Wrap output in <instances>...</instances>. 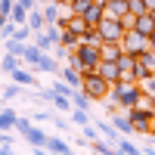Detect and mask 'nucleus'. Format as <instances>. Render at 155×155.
<instances>
[{"mask_svg": "<svg viewBox=\"0 0 155 155\" xmlns=\"http://www.w3.org/2000/svg\"><path fill=\"white\" fill-rule=\"evenodd\" d=\"M25 25H28V28H31L34 34H37V31H44V28H47V19H44V9H37V6H34V9L28 12V22H25Z\"/></svg>", "mask_w": 155, "mask_h": 155, "instance_id": "17", "label": "nucleus"}, {"mask_svg": "<svg viewBox=\"0 0 155 155\" xmlns=\"http://www.w3.org/2000/svg\"><path fill=\"white\" fill-rule=\"evenodd\" d=\"M3 47H6V53H16V56H22L28 44H25V41H19V37H6V41H3Z\"/></svg>", "mask_w": 155, "mask_h": 155, "instance_id": "26", "label": "nucleus"}, {"mask_svg": "<svg viewBox=\"0 0 155 155\" xmlns=\"http://www.w3.org/2000/svg\"><path fill=\"white\" fill-rule=\"evenodd\" d=\"M22 137L28 140V146H31V149H44V143H47V134L41 130V127H34V124H31V127H28V130H25Z\"/></svg>", "mask_w": 155, "mask_h": 155, "instance_id": "13", "label": "nucleus"}, {"mask_svg": "<svg viewBox=\"0 0 155 155\" xmlns=\"http://www.w3.org/2000/svg\"><path fill=\"white\" fill-rule=\"evenodd\" d=\"M90 3H96V0H68V3H65V9L71 12V16H84Z\"/></svg>", "mask_w": 155, "mask_h": 155, "instance_id": "22", "label": "nucleus"}, {"mask_svg": "<svg viewBox=\"0 0 155 155\" xmlns=\"http://www.w3.org/2000/svg\"><path fill=\"white\" fill-rule=\"evenodd\" d=\"M96 130H99L102 140H109V143H118V137H121V134H118V127H115L112 121H99V124H96Z\"/></svg>", "mask_w": 155, "mask_h": 155, "instance_id": "20", "label": "nucleus"}, {"mask_svg": "<svg viewBox=\"0 0 155 155\" xmlns=\"http://www.w3.org/2000/svg\"><path fill=\"white\" fill-rule=\"evenodd\" d=\"M41 56H44V50L41 47H37V44H28V47H25V53H22V62H25V65H37V62H41Z\"/></svg>", "mask_w": 155, "mask_h": 155, "instance_id": "19", "label": "nucleus"}, {"mask_svg": "<svg viewBox=\"0 0 155 155\" xmlns=\"http://www.w3.org/2000/svg\"><path fill=\"white\" fill-rule=\"evenodd\" d=\"M121 50H124V53H130V56H143L146 50H152V44H149V37L140 34L137 28H127L124 37H121Z\"/></svg>", "mask_w": 155, "mask_h": 155, "instance_id": "4", "label": "nucleus"}, {"mask_svg": "<svg viewBox=\"0 0 155 155\" xmlns=\"http://www.w3.org/2000/svg\"><path fill=\"white\" fill-rule=\"evenodd\" d=\"M53 106L59 109V112H71L74 106H71V96H53Z\"/></svg>", "mask_w": 155, "mask_h": 155, "instance_id": "34", "label": "nucleus"}, {"mask_svg": "<svg viewBox=\"0 0 155 155\" xmlns=\"http://www.w3.org/2000/svg\"><path fill=\"white\" fill-rule=\"evenodd\" d=\"M127 12H130V3H127V0H106V16L124 19Z\"/></svg>", "mask_w": 155, "mask_h": 155, "instance_id": "12", "label": "nucleus"}, {"mask_svg": "<svg viewBox=\"0 0 155 155\" xmlns=\"http://www.w3.org/2000/svg\"><path fill=\"white\" fill-rule=\"evenodd\" d=\"M6 22H9V19H6V16H0V31H3V25H6Z\"/></svg>", "mask_w": 155, "mask_h": 155, "instance_id": "44", "label": "nucleus"}, {"mask_svg": "<svg viewBox=\"0 0 155 155\" xmlns=\"http://www.w3.org/2000/svg\"><path fill=\"white\" fill-rule=\"evenodd\" d=\"M109 96H115V99H118V106H121V112H127V109H134V106H140V102H143V96H146V84L118 81V84H112Z\"/></svg>", "mask_w": 155, "mask_h": 155, "instance_id": "1", "label": "nucleus"}, {"mask_svg": "<svg viewBox=\"0 0 155 155\" xmlns=\"http://www.w3.org/2000/svg\"><path fill=\"white\" fill-rule=\"evenodd\" d=\"M146 93L155 96V78H149V81H146Z\"/></svg>", "mask_w": 155, "mask_h": 155, "instance_id": "39", "label": "nucleus"}, {"mask_svg": "<svg viewBox=\"0 0 155 155\" xmlns=\"http://www.w3.org/2000/svg\"><path fill=\"white\" fill-rule=\"evenodd\" d=\"M16 118H19V115L12 112V109H3V112H0V130H9V127H16Z\"/></svg>", "mask_w": 155, "mask_h": 155, "instance_id": "27", "label": "nucleus"}, {"mask_svg": "<svg viewBox=\"0 0 155 155\" xmlns=\"http://www.w3.org/2000/svg\"><path fill=\"white\" fill-rule=\"evenodd\" d=\"M59 78H62V81H68L71 87H81V84H84V74L78 71V68L71 65V62H68V65H62V68H59Z\"/></svg>", "mask_w": 155, "mask_h": 155, "instance_id": "14", "label": "nucleus"}, {"mask_svg": "<svg viewBox=\"0 0 155 155\" xmlns=\"http://www.w3.org/2000/svg\"><path fill=\"white\" fill-rule=\"evenodd\" d=\"M137 59H140V65H143V68H149V71L155 74V53H152V50H146V53L137 56Z\"/></svg>", "mask_w": 155, "mask_h": 155, "instance_id": "32", "label": "nucleus"}, {"mask_svg": "<svg viewBox=\"0 0 155 155\" xmlns=\"http://www.w3.org/2000/svg\"><path fill=\"white\" fill-rule=\"evenodd\" d=\"M59 59L53 56V53H44L41 56V62H37V65H34V71H44V74H59Z\"/></svg>", "mask_w": 155, "mask_h": 155, "instance_id": "10", "label": "nucleus"}, {"mask_svg": "<svg viewBox=\"0 0 155 155\" xmlns=\"http://www.w3.org/2000/svg\"><path fill=\"white\" fill-rule=\"evenodd\" d=\"M149 137H155V118H152V124H149Z\"/></svg>", "mask_w": 155, "mask_h": 155, "instance_id": "43", "label": "nucleus"}, {"mask_svg": "<svg viewBox=\"0 0 155 155\" xmlns=\"http://www.w3.org/2000/svg\"><path fill=\"white\" fill-rule=\"evenodd\" d=\"M90 102H93V99H90L81 87H78L74 93H71V106H74V109H90Z\"/></svg>", "mask_w": 155, "mask_h": 155, "instance_id": "25", "label": "nucleus"}, {"mask_svg": "<svg viewBox=\"0 0 155 155\" xmlns=\"http://www.w3.org/2000/svg\"><path fill=\"white\" fill-rule=\"evenodd\" d=\"M81 137L87 140V143H93V140L99 137V130H96V127H90V124H84V127H81Z\"/></svg>", "mask_w": 155, "mask_h": 155, "instance_id": "35", "label": "nucleus"}, {"mask_svg": "<svg viewBox=\"0 0 155 155\" xmlns=\"http://www.w3.org/2000/svg\"><path fill=\"white\" fill-rule=\"evenodd\" d=\"M102 78H106V84H118L121 81V68H118V62H99V68H96Z\"/></svg>", "mask_w": 155, "mask_h": 155, "instance_id": "7", "label": "nucleus"}, {"mask_svg": "<svg viewBox=\"0 0 155 155\" xmlns=\"http://www.w3.org/2000/svg\"><path fill=\"white\" fill-rule=\"evenodd\" d=\"M3 102H6V99H3V96H0V112H3Z\"/></svg>", "mask_w": 155, "mask_h": 155, "instance_id": "46", "label": "nucleus"}, {"mask_svg": "<svg viewBox=\"0 0 155 155\" xmlns=\"http://www.w3.org/2000/svg\"><path fill=\"white\" fill-rule=\"evenodd\" d=\"M115 152H121V155H137L140 149L130 143V140H121V137H118V146H115Z\"/></svg>", "mask_w": 155, "mask_h": 155, "instance_id": "29", "label": "nucleus"}, {"mask_svg": "<svg viewBox=\"0 0 155 155\" xmlns=\"http://www.w3.org/2000/svg\"><path fill=\"white\" fill-rule=\"evenodd\" d=\"M134 28H137L140 34H146V37H152V34H155V16H152V12H143V16H137V22H134Z\"/></svg>", "mask_w": 155, "mask_h": 155, "instance_id": "11", "label": "nucleus"}, {"mask_svg": "<svg viewBox=\"0 0 155 155\" xmlns=\"http://www.w3.org/2000/svg\"><path fill=\"white\" fill-rule=\"evenodd\" d=\"M28 6H22V3H16V6H12V12H9V22L12 25H25V22H28Z\"/></svg>", "mask_w": 155, "mask_h": 155, "instance_id": "21", "label": "nucleus"}, {"mask_svg": "<svg viewBox=\"0 0 155 155\" xmlns=\"http://www.w3.org/2000/svg\"><path fill=\"white\" fill-rule=\"evenodd\" d=\"M121 41H102L99 44V56H102V62H118L121 59Z\"/></svg>", "mask_w": 155, "mask_h": 155, "instance_id": "6", "label": "nucleus"}, {"mask_svg": "<svg viewBox=\"0 0 155 155\" xmlns=\"http://www.w3.org/2000/svg\"><path fill=\"white\" fill-rule=\"evenodd\" d=\"M109 121L118 127V134H121V137H130V134H134V124H130V118H127V112H124V115H121V112H115Z\"/></svg>", "mask_w": 155, "mask_h": 155, "instance_id": "16", "label": "nucleus"}, {"mask_svg": "<svg viewBox=\"0 0 155 155\" xmlns=\"http://www.w3.org/2000/svg\"><path fill=\"white\" fill-rule=\"evenodd\" d=\"M12 6H16V0H0V16H6V19H9Z\"/></svg>", "mask_w": 155, "mask_h": 155, "instance_id": "37", "label": "nucleus"}, {"mask_svg": "<svg viewBox=\"0 0 155 155\" xmlns=\"http://www.w3.org/2000/svg\"><path fill=\"white\" fill-rule=\"evenodd\" d=\"M96 31H99L102 41H121L127 28H124V22H121V19H115V16H102V22L96 25Z\"/></svg>", "mask_w": 155, "mask_h": 155, "instance_id": "5", "label": "nucleus"}, {"mask_svg": "<svg viewBox=\"0 0 155 155\" xmlns=\"http://www.w3.org/2000/svg\"><path fill=\"white\" fill-rule=\"evenodd\" d=\"M102 16H106V3H99V0H96V3H90V6H87V12H84V22L90 25V28H96V25L102 22Z\"/></svg>", "mask_w": 155, "mask_h": 155, "instance_id": "8", "label": "nucleus"}, {"mask_svg": "<svg viewBox=\"0 0 155 155\" xmlns=\"http://www.w3.org/2000/svg\"><path fill=\"white\" fill-rule=\"evenodd\" d=\"M44 149H47V152H53V155H68V152H71V146H68L62 137H47Z\"/></svg>", "mask_w": 155, "mask_h": 155, "instance_id": "15", "label": "nucleus"}, {"mask_svg": "<svg viewBox=\"0 0 155 155\" xmlns=\"http://www.w3.org/2000/svg\"><path fill=\"white\" fill-rule=\"evenodd\" d=\"M68 62H71V65H74L78 71H81V74L96 71V68H99V62H102V56H99V47H93V44L81 41V47H78V50H71Z\"/></svg>", "mask_w": 155, "mask_h": 155, "instance_id": "2", "label": "nucleus"}, {"mask_svg": "<svg viewBox=\"0 0 155 155\" xmlns=\"http://www.w3.org/2000/svg\"><path fill=\"white\" fill-rule=\"evenodd\" d=\"M16 3H22V6H28V9H34V6H37V0H16Z\"/></svg>", "mask_w": 155, "mask_h": 155, "instance_id": "41", "label": "nucleus"}, {"mask_svg": "<svg viewBox=\"0 0 155 155\" xmlns=\"http://www.w3.org/2000/svg\"><path fill=\"white\" fill-rule=\"evenodd\" d=\"M50 90H53L56 96H71V93H74L78 87H71L68 81H62V78H56V81H53V87H50Z\"/></svg>", "mask_w": 155, "mask_h": 155, "instance_id": "24", "label": "nucleus"}, {"mask_svg": "<svg viewBox=\"0 0 155 155\" xmlns=\"http://www.w3.org/2000/svg\"><path fill=\"white\" fill-rule=\"evenodd\" d=\"M56 3H62V6H65V3H68V0H56Z\"/></svg>", "mask_w": 155, "mask_h": 155, "instance_id": "47", "label": "nucleus"}, {"mask_svg": "<svg viewBox=\"0 0 155 155\" xmlns=\"http://www.w3.org/2000/svg\"><path fill=\"white\" fill-rule=\"evenodd\" d=\"M19 93H22V84L12 81V84H6V87H3V93H0V96H3V99H16Z\"/></svg>", "mask_w": 155, "mask_h": 155, "instance_id": "33", "label": "nucleus"}, {"mask_svg": "<svg viewBox=\"0 0 155 155\" xmlns=\"http://www.w3.org/2000/svg\"><path fill=\"white\" fill-rule=\"evenodd\" d=\"M81 90H84V93L90 96V99H93V102H102V99H106L109 96V84H106V78H102L99 71H90V74H84V84H81Z\"/></svg>", "mask_w": 155, "mask_h": 155, "instance_id": "3", "label": "nucleus"}, {"mask_svg": "<svg viewBox=\"0 0 155 155\" xmlns=\"http://www.w3.org/2000/svg\"><path fill=\"white\" fill-rule=\"evenodd\" d=\"M9 78H12V81H16V84H22V87H37V78H34V68L28 71V68H12L9 71Z\"/></svg>", "mask_w": 155, "mask_h": 155, "instance_id": "9", "label": "nucleus"}, {"mask_svg": "<svg viewBox=\"0 0 155 155\" xmlns=\"http://www.w3.org/2000/svg\"><path fill=\"white\" fill-rule=\"evenodd\" d=\"M34 44H37V47H41V50H44V53H50V50H53V47H56V44H53V41H50V37H47L44 31H37V34H34Z\"/></svg>", "mask_w": 155, "mask_h": 155, "instance_id": "30", "label": "nucleus"}, {"mask_svg": "<svg viewBox=\"0 0 155 155\" xmlns=\"http://www.w3.org/2000/svg\"><path fill=\"white\" fill-rule=\"evenodd\" d=\"M19 65H22V56H16V53H6L3 59H0V71H6V74L12 68H19Z\"/></svg>", "mask_w": 155, "mask_h": 155, "instance_id": "23", "label": "nucleus"}, {"mask_svg": "<svg viewBox=\"0 0 155 155\" xmlns=\"http://www.w3.org/2000/svg\"><path fill=\"white\" fill-rule=\"evenodd\" d=\"M59 44L65 47V50H78V47H81V34H78V31H71V28H62Z\"/></svg>", "mask_w": 155, "mask_h": 155, "instance_id": "18", "label": "nucleus"}, {"mask_svg": "<svg viewBox=\"0 0 155 155\" xmlns=\"http://www.w3.org/2000/svg\"><path fill=\"white\" fill-rule=\"evenodd\" d=\"M28 127H31V121H28V118H16V130H19V134H25Z\"/></svg>", "mask_w": 155, "mask_h": 155, "instance_id": "38", "label": "nucleus"}, {"mask_svg": "<svg viewBox=\"0 0 155 155\" xmlns=\"http://www.w3.org/2000/svg\"><path fill=\"white\" fill-rule=\"evenodd\" d=\"M50 118H53L50 112H37V115H34V121H50Z\"/></svg>", "mask_w": 155, "mask_h": 155, "instance_id": "40", "label": "nucleus"}, {"mask_svg": "<svg viewBox=\"0 0 155 155\" xmlns=\"http://www.w3.org/2000/svg\"><path fill=\"white\" fill-rule=\"evenodd\" d=\"M127 3H130V12H134V16H143V12H149L143 0H127Z\"/></svg>", "mask_w": 155, "mask_h": 155, "instance_id": "36", "label": "nucleus"}, {"mask_svg": "<svg viewBox=\"0 0 155 155\" xmlns=\"http://www.w3.org/2000/svg\"><path fill=\"white\" fill-rule=\"evenodd\" d=\"M71 121H74L78 127H84V124H90V115H87V109H71Z\"/></svg>", "mask_w": 155, "mask_h": 155, "instance_id": "31", "label": "nucleus"}, {"mask_svg": "<svg viewBox=\"0 0 155 155\" xmlns=\"http://www.w3.org/2000/svg\"><path fill=\"white\" fill-rule=\"evenodd\" d=\"M149 44H152V53H155V34H152V37H149Z\"/></svg>", "mask_w": 155, "mask_h": 155, "instance_id": "45", "label": "nucleus"}, {"mask_svg": "<svg viewBox=\"0 0 155 155\" xmlns=\"http://www.w3.org/2000/svg\"><path fill=\"white\" fill-rule=\"evenodd\" d=\"M90 149H93L96 155H112V152H115V146H109V140H106V143H102L99 137L93 140V143H90Z\"/></svg>", "mask_w": 155, "mask_h": 155, "instance_id": "28", "label": "nucleus"}, {"mask_svg": "<svg viewBox=\"0 0 155 155\" xmlns=\"http://www.w3.org/2000/svg\"><path fill=\"white\" fill-rule=\"evenodd\" d=\"M143 3H146V9H149V12H155V0H143Z\"/></svg>", "mask_w": 155, "mask_h": 155, "instance_id": "42", "label": "nucleus"}]
</instances>
